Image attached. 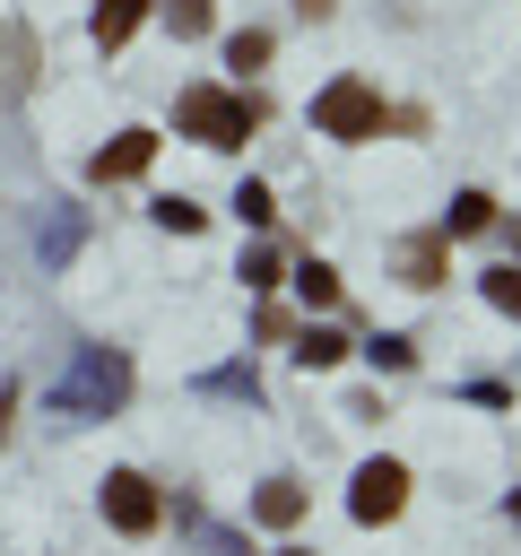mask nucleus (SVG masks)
Here are the masks:
<instances>
[{
  "label": "nucleus",
  "instance_id": "20",
  "mask_svg": "<svg viewBox=\"0 0 521 556\" xmlns=\"http://www.w3.org/2000/svg\"><path fill=\"white\" fill-rule=\"evenodd\" d=\"M234 278H243V287H278V252H269V243H252V252H243V269H234Z\"/></svg>",
  "mask_w": 521,
  "mask_h": 556
},
{
  "label": "nucleus",
  "instance_id": "7",
  "mask_svg": "<svg viewBox=\"0 0 521 556\" xmlns=\"http://www.w3.org/2000/svg\"><path fill=\"white\" fill-rule=\"evenodd\" d=\"M391 269H399V287L434 295V287L452 278V235H434V226H425V235H408V243L391 252Z\"/></svg>",
  "mask_w": 521,
  "mask_h": 556
},
{
  "label": "nucleus",
  "instance_id": "18",
  "mask_svg": "<svg viewBox=\"0 0 521 556\" xmlns=\"http://www.w3.org/2000/svg\"><path fill=\"white\" fill-rule=\"evenodd\" d=\"M478 287H486V304H495V313H521V269H486Z\"/></svg>",
  "mask_w": 521,
  "mask_h": 556
},
{
  "label": "nucleus",
  "instance_id": "15",
  "mask_svg": "<svg viewBox=\"0 0 521 556\" xmlns=\"http://www.w3.org/2000/svg\"><path fill=\"white\" fill-rule=\"evenodd\" d=\"M156 226H165V235H200V226H208V208H200V200H182V191H165V200H156Z\"/></svg>",
  "mask_w": 521,
  "mask_h": 556
},
{
  "label": "nucleus",
  "instance_id": "3",
  "mask_svg": "<svg viewBox=\"0 0 521 556\" xmlns=\"http://www.w3.org/2000/svg\"><path fill=\"white\" fill-rule=\"evenodd\" d=\"M313 130H321V139H347V148H365V139H382V130H391V104H382V87H373V78H330V87L313 96Z\"/></svg>",
  "mask_w": 521,
  "mask_h": 556
},
{
  "label": "nucleus",
  "instance_id": "17",
  "mask_svg": "<svg viewBox=\"0 0 521 556\" xmlns=\"http://www.w3.org/2000/svg\"><path fill=\"white\" fill-rule=\"evenodd\" d=\"M365 356H373L382 374H408V365H417V339H399V330H382V339H365Z\"/></svg>",
  "mask_w": 521,
  "mask_h": 556
},
{
  "label": "nucleus",
  "instance_id": "23",
  "mask_svg": "<svg viewBox=\"0 0 521 556\" xmlns=\"http://www.w3.org/2000/svg\"><path fill=\"white\" fill-rule=\"evenodd\" d=\"M278 556H313V547H278Z\"/></svg>",
  "mask_w": 521,
  "mask_h": 556
},
{
  "label": "nucleus",
  "instance_id": "4",
  "mask_svg": "<svg viewBox=\"0 0 521 556\" xmlns=\"http://www.w3.org/2000/svg\"><path fill=\"white\" fill-rule=\"evenodd\" d=\"M96 504H104V521H113L122 539H148V530L165 521V495H156V486H148L139 469H113V478L96 486Z\"/></svg>",
  "mask_w": 521,
  "mask_h": 556
},
{
  "label": "nucleus",
  "instance_id": "10",
  "mask_svg": "<svg viewBox=\"0 0 521 556\" xmlns=\"http://www.w3.org/2000/svg\"><path fill=\"white\" fill-rule=\"evenodd\" d=\"M252 521H260V530H295V521H304V486H295V478H269V486L252 495Z\"/></svg>",
  "mask_w": 521,
  "mask_h": 556
},
{
  "label": "nucleus",
  "instance_id": "12",
  "mask_svg": "<svg viewBox=\"0 0 521 556\" xmlns=\"http://www.w3.org/2000/svg\"><path fill=\"white\" fill-rule=\"evenodd\" d=\"M486 226H495V200H486V191H460V200L443 208L434 235H486Z\"/></svg>",
  "mask_w": 521,
  "mask_h": 556
},
{
  "label": "nucleus",
  "instance_id": "21",
  "mask_svg": "<svg viewBox=\"0 0 521 556\" xmlns=\"http://www.w3.org/2000/svg\"><path fill=\"white\" fill-rule=\"evenodd\" d=\"M69 243H78V217H52V235H43V261H69Z\"/></svg>",
  "mask_w": 521,
  "mask_h": 556
},
{
  "label": "nucleus",
  "instance_id": "6",
  "mask_svg": "<svg viewBox=\"0 0 521 556\" xmlns=\"http://www.w3.org/2000/svg\"><path fill=\"white\" fill-rule=\"evenodd\" d=\"M35 70H43V43L26 17H0V104H26L35 96Z\"/></svg>",
  "mask_w": 521,
  "mask_h": 556
},
{
  "label": "nucleus",
  "instance_id": "25",
  "mask_svg": "<svg viewBox=\"0 0 521 556\" xmlns=\"http://www.w3.org/2000/svg\"><path fill=\"white\" fill-rule=\"evenodd\" d=\"M512 521H521V495H512Z\"/></svg>",
  "mask_w": 521,
  "mask_h": 556
},
{
  "label": "nucleus",
  "instance_id": "14",
  "mask_svg": "<svg viewBox=\"0 0 521 556\" xmlns=\"http://www.w3.org/2000/svg\"><path fill=\"white\" fill-rule=\"evenodd\" d=\"M295 295H304V304H339L347 287H339V269H330V261H295Z\"/></svg>",
  "mask_w": 521,
  "mask_h": 556
},
{
  "label": "nucleus",
  "instance_id": "5",
  "mask_svg": "<svg viewBox=\"0 0 521 556\" xmlns=\"http://www.w3.org/2000/svg\"><path fill=\"white\" fill-rule=\"evenodd\" d=\"M399 504H408V469L399 460H365L356 486H347V513L373 530V521H399Z\"/></svg>",
  "mask_w": 521,
  "mask_h": 556
},
{
  "label": "nucleus",
  "instance_id": "22",
  "mask_svg": "<svg viewBox=\"0 0 521 556\" xmlns=\"http://www.w3.org/2000/svg\"><path fill=\"white\" fill-rule=\"evenodd\" d=\"M330 9H339V0H295V17H330Z\"/></svg>",
  "mask_w": 521,
  "mask_h": 556
},
{
  "label": "nucleus",
  "instance_id": "2",
  "mask_svg": "<svg viewBox=\"0 0 521 556\" xmlns=\"http://www.w3.org/2000/svg\"><path fill=\"white\" fill-rule=\"evenodd\" d=\"M130 400V356L122 348H78V365L52 382V408L61 417H113Z\"/></svg>",
  "mask_w": 521,
  "mask_h": 556
},
{
  "label": "nucleus",
  "instance_id": "11",
  "mask_svg": "<svg viewBox=\"0 0 521 556\" xmlns=\"http://www.w3.org/2000/svg\"><path fill=\"white\" fill-rule=\"evenodd\" d=\"M347 348H356V339H347V330H330V321H304V330H295V365H313V374H330Z\"/></svg>",
  "mask_w": 521,
  "mask_h": 556
},
{
  "label": "nucleus",
  "instance_id": "24",
  "mask_svg": "<svg viewBox=\"0 0 521 556\" xmlns=\"http://www.w3.org/2000/svg\"><path fill=\"white\" fill-rule=\"evenodd\" d=\"M512 252H521V226H512Z\"/></svg>",
  "mask_w": 521,
  "mask_h": 556
},
{
  "label": "nucleus",
  "instance_id": "1",
  "mask_svg": "<svg viewBox=\"0 0 521 556\" xmlns=\"http://www.w3.org/2000/svg\"><path fill=\"white\" fill-rule=\"evenodd\" d=\"M260 122H269V104H260V96H243V87H208V78H200V87H182V96H174V130H182V139H200V148H243Z\"/></svg>",
  "mask_w": 521,
  "mask_h": 556
},
{
  "label": "nucleus",
  "instance_id": "9",
  "mask_svg": "<svg viewBox=\"0 0 521 556\" xmlns=\"http://www.w3.org/2000/svg\"><path fill=\"white\" fill-rule=\"evenodd\" d=\"M139 17H148V0H96V17H87L96 52H122V43L139 35Z\"/></svg>",
  "mask_w": 521,
  "mask_h": 556
},
{
  "label": "nucleus",
  "instance_id": "13",
  "mask_svg": "<svg viewBox=\"0 0 521 556\" xmlns=\"http://www.w3.org/2000/svg\"><path fill=\"white\" fill-rule=\"evenodd\" d=\"M269 52H278V43H269V26H234V35H226V70H260Z\"/></svg>",
  "mask_w": 521,
  "mask_h": 556
},
{
  "label": "nucleus",
  "instance_id": "8",
  "mask_svg": "<svg viewBox=\"0 0 521 556\" xmlns=\"http://www.w3.org/2000/svg\"><path fill=\"white\" fill-rule=\"evenodd\" d=\"M148 156H156V130H122V139H104V148L87 156V174H96V182H139Z\"/></svg>",
  "mask_w": 521,
  "mask_h": 556
},
{
  "label": "nucleus",
  "instance_id": "19",
  "mask_svg": "<svg viewBox=\"0 0 521 556\" xmlns=\"http://www.w3.org/2000/svg\"><path fill=\"white\" fill-rule=\"evenodd\" d=\"M234 208H243V226H269V217H278V200H269V182H243V191H234Z\"/></svg>",
  "mask_w": 521,
  "mask_h": 556
},
{
  "label": "nucleus",
  "instance_id": "16",
  "mask_svg": "<svg viewBox=\"0 0 521 556\" xmlns=\"http://www.w3.org/2000/svg\"><path fill=\"white\" fill-rule=\"evenodd\" d=\"M156 9H165V26H174V35H182V43H191V35H208V26H217V9H208V0H156Z\"/></svg>",
  "mask_w": 521,
  "mask_h": 556
}]
</instances>
